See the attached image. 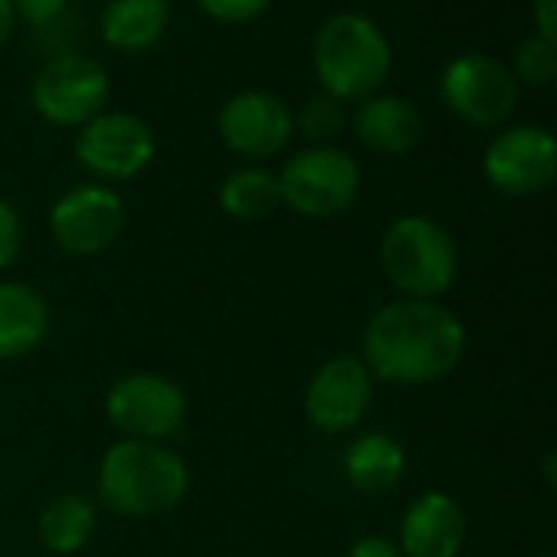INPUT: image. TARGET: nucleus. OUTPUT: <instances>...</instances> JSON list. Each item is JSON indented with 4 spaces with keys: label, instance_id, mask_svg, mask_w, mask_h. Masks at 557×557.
Here are the masks:
<instances>
[{
    "label": "nucleus",
    "instance_id": "obj_1",
    "mask_svg": "<svg viewBox=\"0 0 557 557\" xmlns=\"http://www.w3.org/2000/svg\"><path fill=\"white\" fill-rule=\"evenodd\" d=\"M462 355L466 329L436 299H394L368 319L361 335V361L371 377L404 387L453 374Z\"/></svg>",
    "mask_w": 557,
    "mask_h": 557
},
{
    "label": "nucleus",
    "instance_id": "obj_2",
    "mask_svg": "<svg viewBox=\"0 0 557 557\" xmlns=\"http://www.w3.org/2000/svg\"><path fill=\"white\" fill-rule=\"evenodd\" d=\"M190 492V469L164 443L119 440L96 472V502L122 518H158L174 511Z\"/></svg>",
    "mask_w": 557,
    "mask_h": 557
},
{
    "label": "nucleus",
    "instance_id": "obj_3",
    "mask_svg": "<svg viewBox=\"0 0 557 557\" xmlns=\"http://www.w3.org/2000/svg\"><path fill=\"white\" fill-rule=\"evenodd\" d=\"M394 53L384 37V30L358 14V11H342L332 14L312 44V70L325 96L335 102H364L377 96L391 73Z\"/></svg>",
    "mask_w": 557,
    "mask_h": 557
},
{
    "label": "nucleus",
    "instance_id": "obj_4",
    "mask_svg": "<svg viewBox=\"0 0 557 557\" xmlns=\"http://www.w3.org/2000/svg\"><path fill=\"white\" fill-rule=\"evenodd\" d=\"M381 269L404 299H436L456 283L459 252L436 220L407 213L381 236Z\"/></svg>",
    "mask_w": 557,
    "mask_h": 557
},
{
    "label": "nucleus",
    "instance_id": "obj_5",
    "mask_svg": "<svg viewBox=\"0 0 557 557\" xmlns=\"http://www.w3.org/2000/svg\"><path fill=\"white\" fill-rule=\"evenodd\" d=\"M109 70L89 53H57L30 79V106L53 128H83L109 109Z\"/></svg>",
    "mask_w": 557,
    "mask_h": 557
},
{
    "label": "nucleus",
    "instance_id": "obj_6",
    "mask_svg": "<svg viewBox=\"0 0 557 557\" xmlns=\"http://www.w3.org/2000/svg\"><path fill=\"white\" fill-rule=\"evenodd\" d=\"M278 174L283 207L306 220H332L355 207L361 194V168L358 161L335 148H302L296 151Z\"/></svg>",
    "mask_w": 557,
    "mask_h": 557
},
{
    "label": "nucleus",
    "instance_id": "obj_7",
    "mask_svg": "<svg viewBox=\"0 0 557 557\" xmlns=\"http://www.w3.org/2000/svg\"><path fill=\"white\" fill-rule=\"evenodd\" d=\"M73 154L99 184L112 187L141 177L154 164L158 138L141 115L106 109L76 132Z\"/></svg>",
    "mask_w": 557,
    "mask_h": 557
},
{
    "label": "nucleus",
    "instance_id": "obj_8",
    "mask_svg": "<svg viewBox=\"0 0 557 557\" xmlns=\"http://www.w3.org/2000/svg\"><path fill=\"white\" fill-rule=\"evenodd\" d=\"M106 417L125 440L164 443L187 423V394L164 374L132 371L109 387Z\"/></svg>",
    "mask_w": 557,
    "mask_h": 557
},
{
    "label": "nucleus",
    "instance_id": "obj_9",
    "mask_svg": "<svg viewBox=\"0 0 557 557\" xmlns=\"http://www.w3.org/2000/svg\"><path fill=\"white\" fill-rule=\"evenodd\" d=\"M125 230V200L115 187L83 181L63 190L50 207V233L70 256H99Z\"/></svg>",
    "mask_w": 557,
    "mask_h": 557
},
{
    "label": "nucleus",
    "instance_id": "obj_10",
    "mask_svg": "<svg viewBox=\"0 0 557 557\" xmlns=\"http://www.w3.org/2000/svg\"><path fill=\"white\" fill-rule=\"evenodd\" d=\"M216 135L236 158L269 161L289 148L296 135V115L275 92L243 89L220 106Z\"/></svg>",
    "mask_w": 557,
    "mask_h": 557
},
{
    "label": "nucleus",
    "instance_id": "obj_11",
    "mask_svg": "<svg viewBox=\"0 0 557 557\" xmlns=\"http://www.w3.org/2000/svg\"><path fill=\"white\" fill-rule=\"evenodd\" d=\"M371 400H374V377L368 364L355 355H338L309 377L302 394V410L319 433L338 436L364 423Z\"/></svg>",
    "mask_w": 557,
    "mask_h": 557
},
{
    "label": "nucleus",
    "instance_id": "obj_12",
    "mask_svg": "<svg viewBox=\"0 0 557 557\" xmlns=\"http://www.w3.org/2000/svg\"><path fill=\"white\" fill-rule=\"evenodd\" d=\"M440 92L446 106L472 125H495L508 119L518 102L515 73L482 53L456 57L440 76Z\"/></svg>",
    "mask_w": 557,
    "mask_h": 557
},
{
    "label": "nucleus",
    "instance_id": "obj_13",
    "mask_svg": "<svg viewBox=\"0 0 557 557\" xmlns=\"http://www.w3.org/2000/svg\"><path fill=\"white\" fill-rule=\"evenodd\" d=\"M482 171L488 184L502 194H537L557 177V138L537 125L505 128L485 148Z\"/></svg>",
    "mask_w": 557,
    "mask_h": 557
},
{
    "label": "nucleus",
    "instance_id": "obj_14",
    "mask_svg": "<svg viewBox=\"0 0 557 557\" xmlns=\"http://www.w3.org/2000/svg\"><path fill=\"white\" fill-rule=\"evenodd\" d=\"M404 557H459L466 544V515L446 492L417 495L400 518Z\"/></svg>",
    "mask_w": 557,
    "mask_h": 557
},
{
    "label": "nucleus",
    "instance_id": "obj_15",
    "mask_svg": "<svg viewBox=\"0 0 557 557\" xmlns=\"http://www.w3.org/2000/svg\"><path fill=\"white\" fill-rule=\"evenodd\" d=\"M53 329V309L40 289L21 278H0V361L34 355Z\"/></svg>",
    "mask_w": 557,
    "mask_h": 557
},
{
    "label": "nucleus",
    "instance_id": "obj_16",
    "mask_svg": "<svg viewBox=\"0 0 557 557\" xmlns=\"http://www.w3.org/2000/svg\"><path fill=\"white\" fill-rule=\"evenodd\" d=\"M171 24L168 0H106L99 14V37L109 50L138 57L161 44Z\"/></svg>",
    "mask_w": 557,
    "mask_h": 557
},
{
    "label": "nucleus",
    "instance_id": "obj_17",
    "mask_svg": "<svg viewBox=\"0 0 557 557\" xmlns=\"http://www.w3.org/2000/svg\"><path fill=\"white\" fill-rule=\"evenodd\" d=\"M355 135L377 154H407L423 135V119L400 96H371L355 112Z\"/></svg>",
    "mask_w": 557,
    "mask_h": 557
},
{
    "label": "nucleus",
    "instance_id": "obj_18",
    "mask_svg": "<svg viewBox=\"0 0 557 557\" xmlns=\"http://www.w3.org/2000/svg\"><path fill=\"white\" fill-rule=\"evenodd\" d=\"M342 469L348 485H355L364 495H384L391 492L404 472H407V449L391 433H361L342 456Z\"/></svg>",
    "mask_w": 557,
    "mask_h": 557
},
{
    "label": "nucleus",
    "instance_id": "obj_19",
    "mask_svg": "<svg viewBox=\"0 0 557 557\" xmlns=\"http://www.w3.org/2000/svg\"><path fill=\"white\" fill-rule=\"evenodd\" d=\"M96 528H99V505L83 492L53 495L37 518V537L57 557L79 554L92 541Z\"/></svg>",
    "mask_w": 557,
    "mask_h": 557
},
{
    "label": "nucleus",
    "instance_id": "obj_20",
    "mask_svg": "<svg viewBox=\"0 0 557 557\" xmlns=\"http://www.w3.org/2000/svg\"><path fill=\"white\" fill-rule=\"evenodd\" d=\"M216 200L230 220H262L283 207V190H278V174L262 164L236 168L223 177Z\"/></svg>",
    "mask_w": 557,
    "mask_h": 557
},
{
    "label": "nucleus",
    "instance_id": "obj_21",
    "mask_svg": "<svg viewBox=\"0 0 557 557\" xmlns=\"http://www.w3.org/2000/svg\"><path fill=\"white\" fill-rule=\"evenodd\" d=\"M296 132H299L302 138H309L312 148L332 145V141L345 132V106L335 102V99L325 96V92L312 96V99L302 106V112L296 115Z\"/></svg>",
    "mask_w": 557,
    "mask_h": 557
},
{
    "label": "nucleus",
    "instance_id": "obj_22",
    "mask_svg": "<svg viewBox=\"0 0 557 557\" xmlns=\"http://www.w3.org/2000/svg\"><path fill=\"white\" fill-rule=\"evenodd\" d=\"M557 70V47L550 40H544L541 34L528 37L518 53H515V73L531 83V86H544L547 79H554Z\"/></svg>",
    "mask_w": 557,
    "mask_h": 557
},
{
    "label": "nucleus",
    "instance_id": "obj_23",
    "mask_svg": "<svg viewBox=\"0 0 557 557\" xmlns=\"http://www.w3.org/2000/svg\"><path fill=\"white\" fill-rule=\"evenodd\" d=\"M194 4L213 24L246 27V24H256L259 17H265V11L275 4V0H194Z\"/></svg>",
    "mask_w": 557,
    "mask_h": 557
},
{
    "label": "nucleus",
    "instance_id": "obj_24",
    "mask_svg": "<svg viewBox=\"0 0 557 557\" xmlns=\"http://www.w3.org/2000/svg\"><path fill=\"white\" fill-rule=\"evenodd\" d=\"M24 252V220L11 200L0 197V272H8Z\"/></svg>",
    "mask_w": 557,
    "mask_h": 557
},
{
    "label": "nucleus",
    "instance_id": "obj_25",
    "mask_svg": "<svg viewBox=\"0 0 557 557\" xmlns=\"http://www.w3.org/2000/svg\"><path fill=\"white\" fill-rule=\"evenodd\" d=\"M11 8H14V17L24 21L27 27L47 30V27H57L66 17L70 0H11Z\"/></svg>",
    "mask_w": 557,
    "mask_h": 557
},
{
    "label": "nucleus",
    "instance_id": "obj_26",
    "mask_svg": "<svg viewBox=\"0 0 557 557\" xmlns=\"http://www.w3.org/2000/svg\"><path fill=\"white\" fill-rule=\"evenodd\" d=\"M348 557H404L400 544L384 537V534H361L351 547Z\"/></svg>",
    "mask_w": 557,
    "mask_h": 557
},
{
    "label": "nucleus",
    "instance_id": "obj_27",
    "mask_svg": "<svg viewBox=\"0 0 557 557\" xmlns=\"http://www.w3.org/2000/svg\"><path fill=\"white\" fill-rule=\"evenodd\" d=\"M534 21L537 34L557 47V0H534Z\"/></svg>",
    "mask_w": 557,
    "mask_h": 557
},
{
    "label": "nucleus",
    "instance_id": "obj_28",
    "mask_svg": "<svg viewBox=\"0 0 557 557\" xmlns=\"http://www.w3.org/2000/svg\"><path fill=\"white\" fill-rule=\"evenodd\" d=\"M14 27H17V17H14L11 0H0V50H4V47L11 44Z\"/></svg>",
    "mask_w": 557,
    "mask_h": 557
},
{
    "label": "nucleus",
    "instance_id": "obj_29",
    "mask_svg": "<svg viewBox=\"0 0 557 557\" xmlns=\"http://www.w3.org/2000/svg\"><path fill=\"white\" fill-rule=\"evenodd\" d=\"M541 472H544V482H547L550 488H557V449H550V453L544 456Z\"/></svg>",
    "mask_w": 557,
    "mask_h": 557
},
{
    "label": "nucleus",
    "instance_id": "obj_30",
    "mask_svg": "<svg viewBox=\"0 0 557 557\" xmlns=\"http://www.w3.org/2000/svg\"><path fill=\"white\" fill-rule=\"evenodd\" d=\"M537 557H557V554H537Z\"/></svg>",
    "mask_w": 557,
    "mask_h": 557
},
{
    "label": "nucleus",
    "instance_id": "obj_31",
    "mask_svg": "<svg viewBox=\"0 0 557 557\" xmlns=\"http://www.w3.org/2000/svg\"><path fill=\"white\" fill-rule=\"evenodd\" d=\"M554 86H557V70H554Z\"/></svg>",
    "mask_w": 557,
    "mask_h": 557
}]
</instances>
